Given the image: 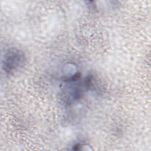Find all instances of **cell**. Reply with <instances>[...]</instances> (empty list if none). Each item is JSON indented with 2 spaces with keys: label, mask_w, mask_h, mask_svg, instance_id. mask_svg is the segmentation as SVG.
<instances>
[{
  "label": "cell",
  "mask_w": 151,
  "mask_h": 151,
  "mask_svg": "<svg viewBox=\"0 0 151 151\" xmlns=\"http://www.w3.org/2000/svg\"><path fill=\"white\" fill-rule=\"evenodd\" d=\"M25 61V57L22 51L17 48H11L5 53L2 68L6 74H11L19 70Z\"/></svg>",
  "instance_id": "cell-1"
}]
</instances>
